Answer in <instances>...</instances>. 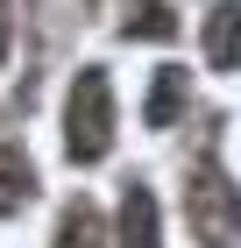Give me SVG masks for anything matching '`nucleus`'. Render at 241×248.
<instances>
[{
  "label": "nucleus",
  "mask_w": 241,
  "mask_h": 248,
  "mask_svg": "<svg viewBox=\"0 0 241 248\" xmlns=\"http://www.w3.org/2000/svg\"><path fill=\"white\" fill-rule=\"evenodd\" d=\"M64 149H71V163H99V156L113 149V85L99 64H85V71L71 78V99H64Z\"/></svg>",
  "instance_id": "1"
},
{
  "label": "nucleus",
  "mask_w": 241,
  "mask_h": 248,
  "mask_svg": "<svg viewBox=\"0 0 241 248\" xmlns=\"http://www.w3.org/2000/svg\"><path fill=\"white\" fill-rule=\"evenodd\" d=\"M185 220L206 248H241V191L227 185V170L213 156L185 177Z\"/></svg>",
  "instance_id": "2"
},
{
  "label": "nucleus",
  "mask_w": 241,
  "mask_h": 248,
  "mask_svg": "<svg viewBox=\"0 0 241 248\" xmlns=\"http://www.w3.org/2000/svg\"><path fill=\"white\" fill-rule=\"evenodd\" d=\"M206 64L213 71H234L241 64V0H220L213 21H206Z\"/></svg>",
  "instance_id": "3"
},
{
  "label": "nucleus",
  "mask_w": 241,
  "mask_h": 248,
  "mask_svg": "<svg viewBox=\"0 0 241 248\" xmlns=\"http://www.w3.org/2000/svg\"><path fill=\"white\" fill-rule=\"evenodd\" d=\"M113 248H156V199H149V185H128V199H121V234H113Z\"/></svg>",
  "instance_id": "4"
},
{
  "label": "nucleus",
  "mask_w": 241,
  "mask_h": 248,
  "mask_svg": "<svg viewBox=\"0 0 241 248\" xmlns=\"http://www.w3.org/2000/svg\"><path fill=\"white\" fill-rule=\"evenodd\" d=\"M36 199V170H29V156L21 149H0V213H21Z\"/></svg>",
  "instance_id": "5"
},
{
  "label": "nucleus",
  "mask_w": 241,
  "mask_h": 248,
  "mask_svg": "<svg viewBox=\"0 0 241 248\" xmlns=\"http://www.w3.org/2000/svg\"><path fill=\"white\" fill-rule=\"evenodd\" d=\"M57 248H107V227H99V213L85 206V199L64 206V220H57Z\"/></svg>",
  "instance_id": "6"
},
{
  "label": "nucleus",
  "mask_w": 241,
  "mask_h": 248,
  "mask_svg": "<svg viewBox=\"0 0 241 248\" xmlns=\"http://www.w3.org/2000/svg\"><path fill=\"white\" fill-rule=\"evenodd\" d=\"M185 85H192V78L177 71V64H163V71H156V93H149V128H170V121H177Z\"/></svg>",
  "instance_id": "7"
},
{
  "label": "nucleus",
  "mask_w": 241,
  "mask_h": 248,
  "mask_svg": "<svg viewBox=\"0 0 241 248\" xmlns=\"http://www.w3.org/2000/svg\"><path fill=\"white\" fill-rule=\"evenodd\" d=\"M121 29H128V36H177V15H170L163 0H128V15H121Z\"/></svg>",
  "instance_id": "8"
},
{
  "label": "nucleus",
  "mask_w": 241,
  "mask_h": 248,
  "mask_svg": "<svg viewBox=\"0 0 241 248\" xmlns=\"http://www.w3.org/2000/svg\"><path fill=\"white\" fill-rule=\"evenodd\" d=\"M15 50V15H7V0H0V57Z\"/></svg>",
  "instance_id": "9"
}]
</instances>
